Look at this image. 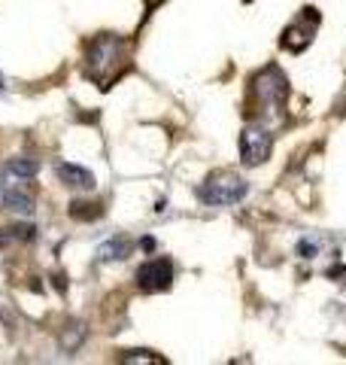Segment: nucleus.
<instances>
[{"mask_svg": "<svg viewBox=\"0 0 346 365\" xmlns=\"http://www.w3.org/2000/svg\"><path fill=\"white\" fill-rule=\"evenodd\" d=\"M125 61V40L115 34H100L88 43L85 52V76L95 79L100 88H110V83L122 73Z\"/></svg>", "mask_w": 346, "mask_h": 365, "instance_id": "nucleus-1", "label": "nucleus"}, {"mask_svg": "<svg viewBox=\"0 0 346 365\" xmlns=\"http://www.w3.org/2000/svg\"><path fill=\"white\" fill-rule=\"evenodd\" d=\"M249 192L246 180H240L231 170H219V174L206 177L204 186H198V198L210 207H228V204H237Z\"/></svg>", "mask_w": 346, "mask_h": 365, "instance_id": "nucleus-2", "label": "nucleus"}, {"mask_svg": "<svg viewBox=\"0 0 346 365\" xmlns=\"http://www.w3.org/2000/svg\"><path fill=\"white\" fill-rule=\"evenodd\" d=\"M273 150V137L268 128H261V125H249V128L240 134V158H243V165H261L268 162V155Z\"/></svg>", "mask_w": 346, "mask_h": 365, "instance_id": "nucleus-3", "label": "nucleus"}, {"mask_svg": "<svg viewBox=\"0 0 346 365\" xmlns=\"http://www.w3.org/2000/svg\"><path fill=\"white\" fill-rule=\"evenodd\" d=\"M173 283V262L170 259H149L137 268V287L143 292H164Z\"/></svg>", "mask_w": 346, "mask_h": 365, "instance_id": "nucleus-4", "label": "nucleus"}, {"mask_svg": "<svg viewBox=\"0 0 346 365\" xmlns=\"http://www.w3.org/2000/svg\"><path fill=\"white\" fill-rule=\"evenodd\" d=\"M256 91H258L261 104H283V98H285V76L276 71V67H268V71L256 79Z\"/></svg>", "mask_w": 346, "mask_h": 365, "instance_id": "nucleus-5", "label": "nucleus"}, {"mask_svg": "<svg viewBox=\"0 0 346 365\" xmlns=\"http://www.w3.org/2000/svg\"><path fill=\"white\" fill-rule=\"evenodd\" d=\"M37 158H9V162L4 165V186L6 189H25V182L37 177Z\"/></svg>", "mask_w": 346, "mask_h": 365, "instance_id": "nucleus-6", "label": "nucleus"}, {"mask_svg": "<svg viewBox=\"0 0 346 365\" xmlns=\"http://www.w3.org/2000/svg\"><path fill=\"white\" fill-rule=\"evenodd\" d=\"M55 174L64 186H73V189H95V174L85 170L83 165H70V162H58L55 165Z\"/></svg>", "mask_w": 346, "mask_h": 365, "instance_id": "nucleus-7", "label": "nucleus"}, {"mask_svg": "<svg viewBox=\"0 0 346 365\" xmlns=\"http://www.w3.org/2000/svg\"><path fill=\"white\" fill-rule=\"evenodd\" d=\"M304 21H307V13L295 21V25H288L283 31V46L285 49H292V52H301L304 46L313 40V28H304Z\"/></svg>", "mask_w": 346, "mask_h": 365, "instance_id": "nucleus-8", "label": "nucleus"}, {"mask_svg": "<svg viewBox=\"0 0 346 365\" xmlns=\"http://www.w3.org/2000/svg\"><path fill=\"white\" fill-rule=\"evenodd\" d=\"M4 204L13 213H19V216H28V213H33V201H31V195L25 189H6L4 192Z\"/></svg>", "mask_w": 346, "mask_h": 365, "instance_id": "nucleus-9", "label": "nucleus"}, {"mask_svg": "<svg viewBox=\"0 0 346 365\" xmlns=\"http://www.w3.org/2000/svg\"><path fill=\"white\" fill-rule=\"evenodd\" d=\"M128 253H131L128 237H110L107 244H100L98 259H100V262H112V259H125Z\"/></svg>", "mask_w": 346, "mask_h": 365, "instance_id": "nucleus-10", "label": "nucleus"}, {"mask_svg": "<svg viewBox=\"0 0 346 365\" xmlns=\"http://www.w3.org/2000/svg\"><path fill=\"white\" fill-rule=\"evenodd\" d=\"M70 216L76 222H95V220L103 216V207L95 204V201H73L70 204Z\"/></svg>", "mask_w": 346, "mask_h": 365, "instance_id": "nucleus-11", "label": "nucleus"}, {"mask_svg": "<svg viewBox=\"0 0 346 365\" xmlns=\"http://www.w3.org/2000/svg\"><path fill=\"white\" fill-rule=\"evenodd\" d=\"M319 241H316V237H313V241H310V237H304V241L301 244H298V256H301V259H316L319 256Z\"/></svg>", "mask_w": 346, "mask_h": 365, "instance_id": "nucleus-12", "label": "nucleus"}, {"mask_svg": "<svg viewBox=\"0 0 346 365\" xmlns=\"http://www.w3.org/2000/svg\"><path fill=\"white\" fill-rule=\"evenodd\" d=\"M125 362H161V356H146V350H134L131 356H125Z\"/></svg>", "mask_w": 346, "mask_h": 365, "instance_id": "nucleus-13", "label": "nucleus"}, {"mask_svg": "<svg viewBox=\"0 0 346 365\" xmlns=\"http://www.w3.org/2000/svg\"><path fill=\"white\" fill-rule=\"evenodd\" d=\"M143 250H155V241H152V237H143Z\"/></svg>", "mask_w": 346, "mask_h": 365, "instance_id": "nucleus-14", "label": "nucleus"}, {"mask_svg": "<svg viewBox=\"0 0 346 365\" xmlns=\"http://www.w3.org/2000/svg\"><path fill=\"white\" fill-rule=\"evenodd\" d=\"M340 113H346V101H343V104H340Z\"/></svg>", "mask_w": 346, "mask_h": 365, "instance_id": "nucleus-15", "label": "nucleus"}, {"mask_svg": "<svg viewBox=\"0 0 346 365\" xmlns=\"http://www.w3.org/2000/svg\"><path fill=\"white\" fill-rule=\"evenodd\" d=\"M0 204H4V192H0Z\"/></svg>", "mask_w": 346, "mask_h": 365, "instance_id": "nucleus-16", "label": "nucleus"}]
</instances>
